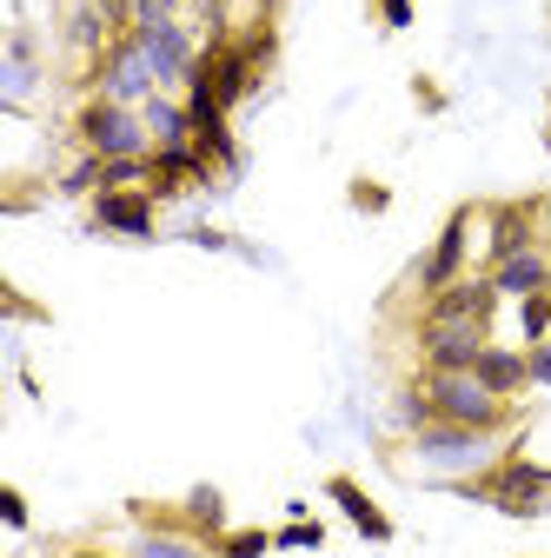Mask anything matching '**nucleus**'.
<instances>
[{"instance_id": "f03ea898", "label": "nucleus", "mask_w": 551, "mask_h": 558, "mask_svg": "<svg viewBox=\"0 0 551 558\" xmlns=\"http://www.w3.org/2000/svg\"><path fill=\"white\" fill-rule=\"evenodd\" d=\"M452 493L492 506V512H505V519H551V465H538V459H525V452H505L492 472L458 478Z\"/></svg>"}, {"instance_id": "dca6fc26", "label": "nucleus", "mask_w": 551, "mask_h": 558, "mask_svg": "<svg viewBox=\"0 0 551 558\" xmlns=\"http://www.w3.org/2000/svg\"><path fill=\"white\" fill-rule=\"evenodd\" d=\"M126 558H213V545L193 538L180 519H160V525H140V538H133Z\"/></svg>"}, {"instance_id": "39448f33", "label": "nucleus", "mask_w": 551, "mask_h": 558, "mask_svg": "<svg viewBox=\"0 0 551 558\" xmlns=\"http://www.w3.org/2000/svg\"><path fill=\"white\" fill-rule=\"evenodd\" d=\"M87 87H94L100 100H120V107H147V100L160 94V81H154V66H147V53H140V40H133V34H120V40L87 66Z\"/></svg>"}, {"instance_id": "c85d7f7f", "label": "nucleus", "mask_w": 551, "mask_h": 558, "mask_svg": "<svg viewBox=\"0 0 551 558\" xmlns=\"http://www.w3.org/2000/svg\"><path fill=\"white\" fill-rule=\"evenodd\" d=\"M0 519H8L14 532H27V499L14 493V485H8V493H0Z\"/></svg>"}, {"instance_id": "c756f323", "label": "nucleus", "mask_w": 551, "mask_h": 558, "mask_svg": "<svg viewBox=\"0 0 551 558\" xmlns=\"http://www.w3.org/2000/svg\"><path fill=\"white\" fill-rule=\"evenodd\" d=\"M379 21H385L392 34H405V27H412V0H379Z\"/></svg>"}, {"instance_id": "2eb2a0df", "label": "nucleus", "mask_w": 551, "mask_h": 558, "mask_svg": "<svg viewBox=\"0 0 551 558\" xmlns=\"http://www.w3.org/2000/svg\"><path fill=\"white\" fill-rule=\"evenodd\" d=\"M472 373L486 379L499 399H518V392L531 386V360H525V345H499V339L486 345V353H478V366H472Z\"/></svg>"}, {"instance_id": "393cba45", "label": "nucleus", "mask_w": 551, "mask_h": 558, "mask_svg": "<svg viewBox=\"0 0 551 558\" xmlns=\"http://www.w3.org/2000/svg\"><path fill=\"white\" fill-rule=\"evenodd\" d=\"M186 8H193V0H133V21H140V27H154V21H186Z\"/></svg>"}, {"instance_id": "6e6552de", "label": "nucleus", "mask_w": 551, "mask_h": 558, "mask_svg": "<svg viewBox=\"0 0 551 558\" xmlns=\"http://www.w3.org/2000/svg\"><path fill=\"white\" fill-rule=\"evenodd\" d=\"M486 345H492V326H478V319L419 326V366H426V373H472Z\"/></svg>"}, {"instance_id": "a211bd4d", "label": "nucleus", "mask_w": 551, "mask_h": 558, "mask_svg": "<svg viewBox=\"0 0 551 558\" xmlns=\"http://www.w3.org/2000/svg\"><path fill=\"white\" fill-rule=\"evenodd\" d=\"M180 525L206 545H220L226 538V499H220V485H193L186 506H180Z\"/></svg>"}, {"instance_id": "ddd939ff", "label": "nucleus", "mask_w": 551, "mask_h": 558, "mask_svg": "<svg viewBox=\"0 0 551 558\" xmlns=\"http://www.w3.org/2000/svg\"><path fill=\"white\" fill-rule=\"evenodd\" d=\"M60 40H66V53H81L87 66L120 40L113 27H107V14L94 8V0H66V21H60Z\"/></svg>"}, {"instance_id": "9d476101", "label": "nucleus", "mask_w": 551, "mask_h": 558, "mask_svg": "<svg viewBox=\"0 0 551 558\" xmlns=\"http://www.w3.org/2000/svg\"><path fill=\"white\" fill-rule=\"evenodd\" d=\"M87 206H94V227H100V233H126V240H154V233H160V214H154L160 199H154V193H107V186H100Z\"/></svg>"}, {"instance_id": "423d86ee", "label": "nucleus", "mask_w": 551, "mask_h": 558, "mask_svg": "<svg viewBox=\"0 0 551 558\" xmlns=\"http://www.w3.org/2000/svg\"><path fill=\"white\" fill-rule=\"evenodd\" d=\"M133 40H140V53H147V66H154L160 94H173V87H186V81L199 74L206 34H193L186 21H154V27H133Z\"/></svg>"}, {"instance_id": "1a4fd4ad", "label": "nucleus", "mask_w": 551, "mask_h": 558, "mask_svg": "<svg viewBox=\"0 0 551 558\" xmlns=\"http://www.w3.org/2000/svg\"><path fill=\"white\" fill-rule=\"evenodd\" d=\"M492 313H499V287H492V272H465V279H452L445 293H432V300L419 306V326H452V319H478V326H492Z\"/></svg>"}, {"instance_id": "4468645a", "label": "nucleus", "mask_w": 551, "mask_h": 558, "mask_svg": "<svg viewBox=\"0 0 551 558\" xmlns=\"http://www.w3.org/2000/svg\"><path fill=\"white\" fill-rule=\"evenodd\" d=\"M326 499L353 519V532H359V538H372V545H385V538H392V519H385V512L359 493V485H353L346 472H332V478H326Z\"/></svg>"}, {"instance_id": "5701e85b", "label": "nucleus", "mask_w": 551, "mask_h": 558, "mask_svg": "<svg viewBox=\"0 0 551 558\" xmlns=\"http://www.w3.org/2000/svg\"><path fill=\"white\" fill-rule=\"evenodd\" d=\"M518 332H525V345L551 339V293H531V300H518Z\"/></svg>"}, {"instance_id": "f8f14e48", "label": "nucleus", "mask_w": 551, "mask_h": 558, "mask_svg": "<svg viewBox=\"0 0 551 558\" xmlns=\"http://www.w3.org/2000/svg\"><path fill=\"white\" fill-rule=\"evenodd\" d=\"M492 287H499V300H531V293H551V253H544V246H525V253L499 259V266H492Z\"/></svg>"}, {"instance_id": "4be33fe9", "label": "nucleus", "mask_w": 551, "mask_h": 558, "mask_svg": "<svg viewBox=\"0 0 551 558\" xmlns=\"http://www.w3.org/2000/svg\"><path fill=\"white\" fill-rule=\"evenodd\" d=\"M266 551H272L266 525H226V538L213 545V558H266Z\"/></svg>"}, {"instance_id": "0eeeda50", "label": "nucleus", "mask_w": 551, "mask_h": 558, "mask_svg": "<svg viewBox=\"0 0 551 558\" xmlns=\"http://www.w3.org/2000/svg\"><path fill=\"white\" fill-rule=\"evenodd\" d=\"M465 272H472V206H458V214L445 220L432 253L412 266V287H419V300H432V293H445L452 279H465Z\"/></svg>"}, {"instance_id": "f3484780", "label": "nucleus", "mask_w": 551, "mask_h": 558, "mask_svg": "<svg viewBox=\"0 0 551 558\" xmlns=\"http://www.w3.org/2000/svg\"><path fill=\"white\" fill-rule=\"evenodd\" d=\"M0 87H8V107H27V100H34V87H40V47H34V34H27V27H14V40H8V66H0Z\"/></svg>"}, {"instance_id": "bb28decb", "label": "nucleus", "mask_w": 551, "mask_h": 558, "mask_svg": "<svg viewBox=\"0 0 551 558\" xmlns=\"http://www.w3.org/2000/svg\"><path fill=\"white\" fill-rule=\"evenodd\" d=\"M94 8L107 14V27H113V34H133V27H140V21H133V0H94Z\"/></svg>"}, {"instance_id": "412c9836", "label": "nucleus", "mask_w": 551, "mask_h": 558, "mask_svg": "<svg viewBox=\"0 0 551 558\" xmlns=\"http://www.w3.org/2000/svg\"><path fill=\"white\" fill-rule=\"evenodd\" d=\"M432 418H439V412H432V399H426V386H419V379H412V386L399 392V405H392V426H399V433L412 439V433H426V426H432Z\"/></svg>"}, {"instance_id": "20e7f679", "label": "nucleus", "mask_w": 551, "mask_h": 558, "mask_svg": "<svg viewBox=\"0 0 551 558\" xmlns=\"http://www.w3.org/2000/svg\"><path fill=\"white\" fill-rule=\"evenodd\" d=\"M74 140H81L87 154H100V160H147L154 154L147 113L140 107H120V100H100V94L74 113Z\"/></svg>"}, {"instance_id": "aec40b11", "label": "nucleus", "mask_w": 551, "mask_h": 558, "mask_svg": "<svg viewBox=\"0 0 551 558\" xmlns=\"http://www.w3.org/2000/svg\"><path fill=\"white\" fill-rule=\"evenodd\" d=\"M100 180H107V160L81 147L74 160H66V167L53 173V193H87V199H94V193H100Z\"/></svg>"}, {"instance_id": "a878e982", "label": "nucleus", "mask_w": 551, "mask_h": 558, "mask_svg": "<svg viewBox=\"0 0 551 558\" xmlns=\"http://www.w3.org/2000/svg\"><path fill=\"white\" fill-rule=\"evenodd\" d=\"M353 206H359V214H385L392 193H385L379 180H353Z\"/></svg>"}, {"instance_id": "7ed1b4c3", "label": "nucleus", "mask_w": 551, "mask_h": 558, "mask_svg": "<svg viewBox=\"0 0 551 558\" xmlns=\"http://www.w3.org/2000/svg\"><path fill=\"white\" fill-rule=\"evenodd\" d=\"M419 386L445 426H472V433H518L525 426V412L512 399H499L478 373H426L419 366Z\"/></svg>"}, {"instance_id": "7c9ffc66", "label": "nucleus", "mask_w": 551, "mask_h": 558, "mask_svg": "<svg viewBox=\"0 0 551 558\" xmlns=\"http://www.w3.org/2000/svg\"><path fill=\"white\" fill-rule=\"evenodd\" d=\"M66 558H113V551H66Z\"/></svg>"}, {"instance_id": "cd10ccee", "label": "nucleus", "mask_w": 551, "mask_h": 558, "mask_svg": "<svg viewBox=\"0 0 551 558\" xmlns=\"http://www.w3.org/2000/svg\"><path fill=\"white\" fill-rule=\"evenodd\" d=\"M525 360H531V386H544V392H551V339L525 345Z\"/></svg>"}, {"instance_id": "f257e3e1", "label": "nucleus", "mask_w": 551, "mask_h": 558, "mask_svg": "<svg viewBox=\"0 0 551 558\" xmlns=\"http://www.w3.org/2000/svg\"><path fill=\"white\" fill-rule=\"evenodd\" d=\"M512 433H472V426H445V418H432L426 433H412L405 439V459L419 478H439V485H458V478H478V472H492L512 446Z\"/></svg>"}, {"instance_id": "6ab92c4d", "label": "nucleus", "mask_w": 551, "mask_h": 558, "mask_svg": "<svg viewBox=\"0 0 551 558\" xmlns=\"http://www.w3.org/2000/svg\"><path fill=\"white\" fill-rule=\"evenodd\" d=\"M140 113H147V133H154V154H160V147H186V140H193V113H186V100L154 94Z\"/></svg>"}, {"instance_id": "b1692460", "label": "nucleus", "mask_w": 551, "mask_h": 558, "mask_svg": "<svg viewBox=\"0 0 551 558\" xmlns=\"http://www.w3.org/2000/svg\"><path fill=\"white\" fill-rule=\"evenodd\" d=\"M272 545H280V551H313V545H326V525H313V519H293V525H280V532H272Z\"/></svg>"}, {"instance_id": "9b49d317", "label": "nucleus", "mask_w": 551, "mask_h": 558, "mask_svg": "<svg viewBox=\"0 0 551 558\" xmlns=\"http://www.w3.org/2000/svg\"><path fill=\"white\" fill-rule=\"evenodd\" d=\"M525 246H538V206H531V199H518V206H492V240H486V272H492L499 259L525 253Z\"/></svg>"}]
</instances>
